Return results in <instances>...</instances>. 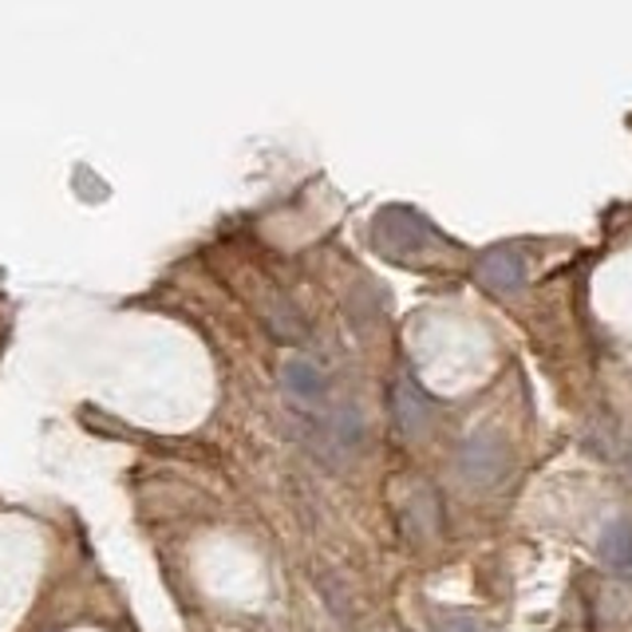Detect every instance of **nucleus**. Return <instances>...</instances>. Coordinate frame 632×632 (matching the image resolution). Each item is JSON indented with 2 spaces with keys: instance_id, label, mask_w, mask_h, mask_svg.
Wrapping results in <instances>:
<instances>
[{
  "instance_id": "nucleus-2",
  "label": "nucleus",
  "mask_w": 632,
  "mask_h": 632,
  "mask_svg": "<svg viewBox=\"0 0 632 632\" xmlns=\"http://www.w3.org/2000/svg\"><path fill=\"white\" fill-rule=\"evenodd\" d=\"M387 404H392V424H396V431L407 435V439L424 435V427L431 424V404H427L424 392L411 384V376H399L396 384H392Z\"/></svg>"
},
{
  "instance_id": "nucleus-6",
  "label": "nucleus",
  "mask_w": 632,
  "mask_h": 632,
  "mask_svg": "<svg viewBox=\"0 0 632 632\" xmlns=\"http://www.w3.org/2000/svg\"><path fill=\"white\" fill-rule=\"evenodd\" d=\"M443 632H479V624L467 621V617H459V613H451V624H447Z\"/></svg>"
},
{
  "instance_id": "nucleus-5",
  "label": "nucleus",
  "mask_w": 632,
  "mask_h": 632,
  "mask_svg": "<svg viewBox=\"0 0 632 632\" xmlns=\"http://www.w3.org/2000/svg\"><path fill=\"white\" fill-rule=\"evenodd\" d=\"M459 459L471 482H499L506 471V451L499 447V439H471Z\"/></svg>"
},
{
  "instance_id": "nucleus-4",
  "label": "nucleus",
  "mask_w": 632,
  "mask_h": 632,
  "mask_svg": "<svg viewBox=\"0 0 632 632\" xmlns=\"http://www.w3.org/2000/svg\"><path fill=\"white\" fill-rule=\"evenodd\" d=\"M597 554H601L604 569L613 577H632V522L629 518H613L601 529V542H597Z\"/></svg>"
},
{
  "instance_id": "nucleus-3",
  "label": "nucleus",
  "mask_w": 632,
  "mask_h": 632,
  "mask_svg": "<svg viewBox=\"0 0 632 632\" xmlns=\"http://www.w3.org/2000/svg\"><path fill=\"white\" fill-rule=\"evenodd\" d=\"M479 281L491 289V293H518L526 285V257L514 246H499L491 254H482L479 261Z\"/></svg>"
},
{
  "instance_id": "nucleus-1",
  "label": "nucleus",
  "mask_w": 632,
  "mask_h": 632,
  "mask_svg": "<svg viewBox=\"0 0 632 632\" xmlns=\"http://www.w3.org/2000/svg\"><path fill=\"white\" fill-rule=\"evenodd\" d=\"M281 384H285V396L301 407V416H317V407H321L324 392H329V379H324V372L304 356L285 360Z\"/></svg>"
}]
</instances>
